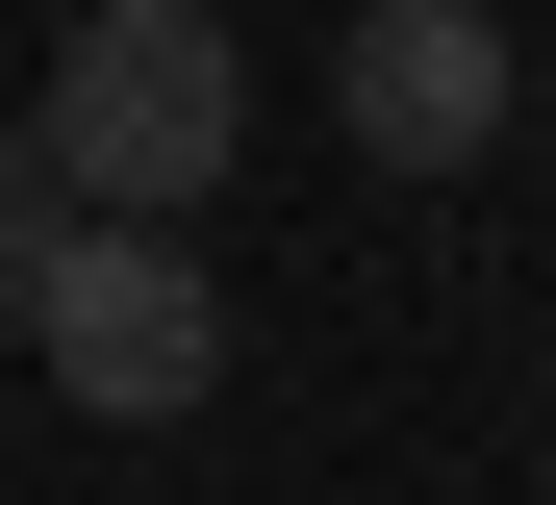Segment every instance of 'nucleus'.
Segmentation results:
<instances>
[{"label":"nucleus","instance_id":"nucleus-1","mask_svg":"<svg viewBox=\"0 0 556 505\" xmlns=\"http://www.w3.org/2000/svg\"><path fill=\"white\" fill-rule=\"evenodd\" d=\"M26 152L102 202V228H203V177L253 152V51L203 26V0H76V51L26 101Z\"/></svg>","mask_w":556,"mask_h":505},{"label":"nucleus","instance_id":"nucleus-2","mask_svg":"<svg viewBox=\"0 0 556 505\" xmlns=\"http://www.w3.org/2000/svg\"><path fill=\"white\" fill-rule=\"evenodd\" d=\"M26 354L102 404V430H203V404H228V278L177 228H102V202H76L51 278H26Z\"/></svg>","mask_w":556,"mask_h":505},{"label":"nucleus","instance_id":"nucleus-3","mask_svg":"<svg viewBox=\"0 0 556 505\" xmlns=\"http://www.w3.org/2000/svg\"><path fill=\"white\" fill-rule=\"evenodd\" d=\"M329 127L380 177H481L506 152V0H354L329 26Z\"/></svg>","mask_w":556,"mask_h":505},{"label":"nucleus","instance_id":"nucleus-4","mask_svg":"<svg viewBox=\"0 0 556 505\" xmlns=\"http://www.w3.org/2000/svg\"><path fill=\"white\" fill-rule=\"evenodd\" d=\"M51 228H76V177H51L26 127H0V329H26V278H51Z\"/></svg>","mask_w":556,"mask_h":505},{"label":"nucleus","instance_id":"nucleus-5","mask_svg":"<svg viewBox=\"0 0 556 505\" xmlns=\"http://www.w3.org/2000/svg\"><path fill=\"white\" fill-rule=\"evenodd\" d=\"M506 127H556V76H506Z\"/></svg>","mask_w":556,"mask_h":505}]
</instances>
